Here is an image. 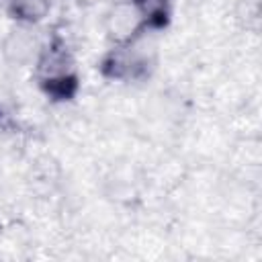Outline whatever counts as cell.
Wrapping results in <instances>:
<instances>
[{
	"instance_id": "obj_1",
	"label": "cell",
	"mask_w": 262,
	"mask_h": 262,
	"mask_svg": "<svg viewBox=\"0 0 262 262\" xmlns=\"http://www.w3.org/2000/svg\"><path fill=\"white\" fill-rule=\"evenodd\" d=\"M143 25H162L168 14V0H133Z\"/></svg>"
},
{
	"instance_id": "obj_2",
	"label": "cell",
	"mask_w": 262,
	"mask_h": 262,
	"mask_svg": "<svg viewBox=\"0 0 262 262\" xmlns=\"http://www.w3.org/2000/svg\"><path fill=\"white\" fill-rule=\"evenodd\" d=\"M49 8V0H14V12L25 20H39Z\"/></svg>"
}]
</instances>
